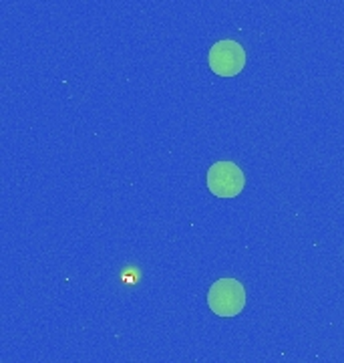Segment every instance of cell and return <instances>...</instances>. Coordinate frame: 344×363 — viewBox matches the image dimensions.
Returning <instances> with one entry per match:
<instances>
[{
  "label": "cell",
  "instance_id": "3957f363",
  "mask_svg": "<svg viewBox=\"0 0 344 363\" xmlns=\"http://www.w3.org/2000/svg\"><path fill=\"white\" fill-rule=\"evenodd\" d=\"M246 176L234 162H216L207 169V190L216 198H236L242 194Z\"/></svg>",
  "mask_w": 344,
  "mask_h": 363
},
{
  "label": "cell",
  "instance_id": "7a4b0ae2",
  "mask_svg": "<svg viewBox=\"0 0 344 363\" xmlns=\"http://www.w3.org/2000/svg\"><path fill=\"white\" fill-rule=\"evenodd\" d=\"M207 63L219 77H236L246 67V51L238 40L222 39L210 49Z\"/></svg>",
  "mask_w": 344,
  "mask_h": 363
},
{
  "label": "cell",
  "instance_id": "6da1fadb",
  "mask_svg": "<svg viewBox=\"0 0 344 363\" xmlns=\"http://www.w3.org/2000/svg\"><path fill=\"white\" fill-rule=\"evenodd\" d=\"M207 305L217 317H236L246 307V289L238 279H217L207 291Z\"/></svg>",
  "mask_w": 344,
  "mask_h": 363
}]
</instances>
